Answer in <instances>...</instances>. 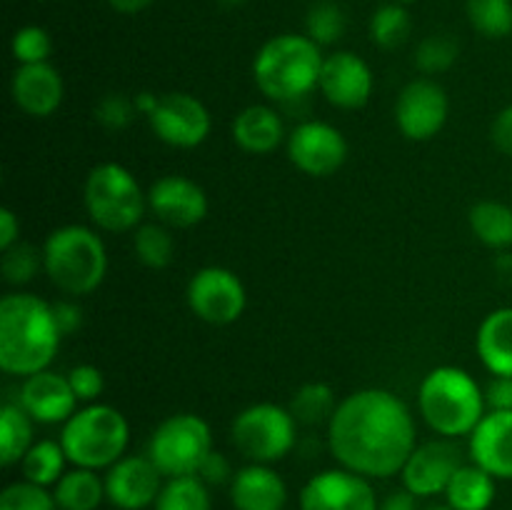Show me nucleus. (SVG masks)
<instances>
[{"mask_svg": "<svg viewBox=\"0 0 512 510\" xmlns=\"http://www.w3.org/2000/svg\"><path fill=\"white\" fill-rule=\"evenodd\" d=\"M408 405L383 388H363L340 400L328 423V448L340 468L363 478H393L408 463L415 443Z\"/></svg>", "mask_w": 512, "mask_h": 510, "instance_id": "f257e3e1", "label": "nucleus"}, {"mask_svg": "<svg viewBox=\"0 0 512 510\" xmlns=\"http://www.w3.org/2000/svg\"><path fill=\"white\" fill-rule=\"evenodd\" d=\"M53 303L33 293H8L0 300V368L8 375L48 370L60 348Z\"/></svg>", "mask_w": 512, "mask_h": 510, "instance_id": "f03ea898", "label": "nucleus"}, {"mask_svg": "<svg viewBox=\"0 0 512 510\" xmlns=\"http://www.w3.org/2000/svg\"><path fill=\"white\" fill-rule=\"evenodd\" d=\"M323 60L320 45L308 35H275L255 55V85L273 103H293L318 88Z\"/></svg>", "mask_w": 512, "mask_h": 510, "instance_id": "7ed1b4c3", "label": "nucleus"}, {"mask_svg": "<svg viewBox=\"0 0 512 510\" xmlns=\"http://www.w3.org/2000/svg\"><path fill=\"white\" fill-rule=\"evenodd\" d=\"M418 408L430 430L443 438L470 435L488 413L485 390L468 370L455 365H440L425 375L418 390Z\"/></svg>", "mask_w": 512, "mask_h": 510, "instance_id": "20e7f679", "label": "nucleus"}, {"mask_svg": "<svg viewBox=\"0 0 512 510\" xmlns=\"http://www.w3.org/2000/svg\"><path fill=\"white\" fill-rule=\"evenodd\" d=\"M43 270L65 295H90L108 273V250L85 225H63L45 238Z\"/></svg>", "mask_w": 512, "mask_h": 510, "instance_id": "39448f33", "label": "nucleus"}, {"mask_svg": "<svg viewBox=\"0 0 512 510\" xmlns=\"http://www.w3.org/2000/svg\"><path fill=\"white\" fill-rule=\"evenodd\" d=\"M128 443V420L118 408L105 403H88L75 410L60 430V445L75 468L108 470L123 458Z\"/></svg>", "mask_w": 512, "mask_h": 510, "instance_id": "423d86ee", "label": "nucleus"}, {"mask_svg": "<svg viewBox=\"0 0 512 510\" xmlns=\"http://www.w3.org/2000/svg\"><path fill=\"white\" fill-rule=\"evenodd\" d=\"M85 210L105 233L135 230L143 220L148 195L138 178L120 163H100L85 178Z\"/></svg>", "mask_w": 512, "mask_h": 510, "instance_id": "0eeeda50", "label": "nucleus"}, {"mask_svg": "<svg viewBox=\"0 0 512 510\" xmlns=\"http://www.w3.org/2000/svg\"><path fill=\"white\" fill-rule=\"evenodd\" d=\"M235 450L248 463L273 465L283 460L298 443V420L290 408L275 403H255L240 410L230 425Z\"/></svg>", "mask_w": 512, "mask_h": 510, "instance_id": "6e6552de", "label": "nucleus"}, {"mask_svg": "<svg viewBox=\"0 0 512 510\" xmlns=\"http://www.w3.org/2000/svg\"><path fill=\"white\" fill-rule=\"evenodd\" d=\"M213 450V430L200 415L175 413L150 435L148 458L163 473V478H180L198 475L200 465Z\"/></svg>", "mask_w": 512, "mask_h": 510, "instance_id": "1a4fd4ad", "label": "nucleus"}, {"mask_svg": "<svg viewBox=\"0 0 512 510\" xmlns=\"http://www.w3.org/2000/svg\"><path fill=\"white\" fill-rule=\"evenodd\" d=\"M188 305L203 323L230 325L243 315L248 295L243 280L233 270L208 265L190 278Z\"/></svg>", "mask_w": 512, "mask_h": 510, "instance_id": "9d476101", "label": "nucleus"}, {"mask_svg": "<svg viewBox=\"0 0 512 510\" xmlns=\"http://www.w3.org/2000/svg\"><path fill=\"white\" fill-rule=\"evenodd\" d=\"M288 158L300 173L328 178L348 160V140L335 125L305 120L288 135Z\"/></svg>", "mask_w": 512, "mask_h": 510, "instance_id": "9b49d317", "label": "nucleus"}, {"mask_svg": "<svg viewBox=\"0 0 512 510\" xmlns=\"http://www.w3.org/2000/svg\"><path fill=\"white\" fill-rule=\"evenodd\" d=\"M155 138L170 148H198L213 128L208 108L190 93L160 95L158 108L148 115Z\"/></svg>", "mask_w": 512, "mask_h": 510, "instance_id": "f8f14e48", "label": "nucleus"}, {"mask_svg": "<svg viewBox=\"0 0 512 510\" xmlns=\"http://www.w3.org/2000/svg\"><path fill=\"white\" fill-rule=\"evenodd\" d=\"M380 500L370 478L345 468L315 473L300 490V510H378Z\"/></svg>", "mask_w": 512, "mask_h": 510, "instance_id": "ddd939ff", "label": "nucleus"}, {"mask_svg": "<svg viewBox=\"0 0 512 510\" xmlns=\"http://www.w3.org/2000/svg\"><path fill=\"white\" fill-rule=\"evenodd\" d=\"M450 103L445 88L430 78H415L400 90L395 123L408 140H430L448 123Z\"/></svg>", "mask_w": 512, "mask_h": 510, "instance_id": "4468645a", "label": "nucleus"}, {"mask_svg": "<svg viewBox=\"0 0 512 510\" xmlns=\"http://www.w3.org/2000/svg\"><path fill=\"white\" fill-rule=\"evenodd\" d=\"M463 465V453L453 440H428L410 453L408 463L400 470L403 488L420 500L445 495L450 480Z\"/></svg>", "mask_w": 512, "mask_h": 510, "instance_id": "2eb2a0df", "label": "nucleus"}, {"mask_svg": "<svg viewBox=\"0 0 512 510\" xmlns=\"http://www.w3.org/2000/svg\"><path fill=\"white\" fill-rule=\"evenodd\" d=\"M103 478L108 503L118 510L153 508L165 483L163 473L148 455H123Z\"/></svg>", "mask_w": 512, "mask_h": 510, "instance_id": "dca6fc26", "label": "nucleus"}, {"mask_svg": "<svg viewBox=\"0 0 512 510\" xmlns=\"http://www.w3.org/2000/svg\"><path fill=\"white\" fill-rule=\"evenodd\" d=\"M148 208L168 228H193L208 215V195L195 180L170 173L150 185Z\"/></svg>", "mask_w": 512, "mask_h": 510, "instance_id": "f3484780", "label": "nucleus"}, {"mask_svg": "<svg viewBox=\"0 0 512 510\" xmlns=\"http://www.w3.org/2000/svg\"><path fill=\"white\" fill-rule=\"evenodd\" d=\"M318 88L335 108L358 110L373 95V70L358 53L338 50L323 60Z\"/></svg>", "mask_w": 512, "mask_h": 510, "instance_id": "a211bd4d", "label": "nucleus"}, {"mask_svg": "<svg viewBox=\"0 0 512 510\" xmlns=\"http://www.w3.org/2000/svg\"><path fill=\"white\" fill-rule=\"evenodd\" d=\"M80 400L70 388L68 375L40 370L23 378L18 405L40 425L65 423L78 410Z\"/></svg>", "mask_w": 512, "mask_h": 510, "instance_id": "6ab92c4d", "label": "nucleus"}, {"mask_svg": "<svg viewBox=\"0 0 512 510\" xmlns=\"http://www.w3.org/2000/svg\"><path fill=\"white\" fill-rule=\"evenodd\" d=\"M468 453L495 480H512V410H488L470 433Z\"/></svg>", "mask_w": 512, "mask_h": 510, "instance_id": "aec40b11", "label": "nucleus"}, {"mask_svg": "<svg viewBox=\"0 0 512 510\" xmlns=\"http://www.w3.org/2000/svg\"><path fill=\"white\" fill-rule=\"evenodd\" d=\"M13 103L30 118H48L60 108L65 95L63 78L50 63L18 65L10 80Z\"/></svg>", "mask_w": 512, "mask_h": 510, "instance_id": "412c9836", "label": "nucleus"}, {"mask_svg": "<svg viewBox=\"0 0 512 510\" xmlns=\"http://www.w3.org/2000/svg\"><path fill=\"white\" fill-rule=\"evenodd\" d=\"M230 503L235 510H285L288 485L270 465L248 463L230 480Z\"/></svg>", "mask_w": 512, "mask_h": 510, "instance_id": "4be33fe9", "label": "nucleus"}, {"mask_svg": "<svg viewBox=\"0 0 512 510\" xmlns=\"http://www.w3.org/2000/svg\"><path fill=\"white\" fill-rule=\"evenodd\" d=\"M233 140L240 150L250 155H268L278 150L285 140L283 118L270 105H248L233 120Z\"/></svg>", "mask_w": 512, "mask_h": 510, "instance_id": "5701e85b", "label": "nucleus"}, {"mask_svg": "<svg viewBox=\"0 0 512 510\" xmlns=\"http://www.w3.org/2000/svg\"><path fill=\"white\" fill-rule=\"evenodd\" d=\"M475 348L490 375L512 378V308H498L485 315Z\"/></svg>", "mask_w": 512, "mask_h": 510, "instance_id": "b1692460", "label": "nucleus"}, {"mask_svg": "<svg viewBox=\"0 0 512 510\" xmlns=\"http://www.w3.org/2000/svg\"><path fill=\"white\" fill-rule=\"evenodd\" d=\"M498 495V480L480 465H460L445 490V503L453 510H490Z\"/></svg>", "mask_w": 512, "mask_h": 510, "instance_id": "393cba45", "label": "nucleus"}, {"mask_svg": "<svg viewBox=\"0 0 512 510\" xmlns=\"http://www.w3.org/2000/svg\"><path fill=\"white\" fill-rule=\"evenodd\" d=\"M50 490L58 510H98L108 500L105 478H100L98 470L75 468V465L73 470H65L63 478Z\"/></svg>", "mask_w": 512, "mask_h": 510, "instance_id": "a878e982", "label": "nucleus"}, {"mask_svg": "<svg viewBox=\"0 0 512 510\" xmlns=\"http://www.w3.org/2000/svg\"><path fill=\"white\" fill-rule=\"evenodd\" d=\"M33 423L35 420L18 403H5L0 408V463L5 468L20 465L33 448Z\"/></svg>", "mask_w": 512, "mask_h": 510, "instance_id": "bb28decb", "label": "nucleus"}, {"mask_svg": "<svg viewBox=\"0 0 512 510\" xmlns=\"http://www.w3.org/2000/svg\"><path fill=\"white\" fill-rule=\"evenodd\" d=\"M470 230L483 245L505 250L512 245V208L500 200H480L470 208Z\"/></svg>", "mask_w": 512, "mask_h": 510, "instance_id": "cd10ccee", "label": "nucleus"}, {"mask_svg": "<svg viewBox=\"0 0 512 510\" xmlns=\"http://www.w3.org/2000/svg\"><path fill=\"white\" fill-rule=\"evenodd\" d=\"M68 455H65L60 440H35L33 448L25 453L20 460V470H23V480H30L43 488H53L60 478L65 475V465H68Z\"/></svg>", "mask_w": 512, "mask_h": 510, "instance_id": "c85d7f7f", "label": "nucleus"}, {"mask_svg": "<svg viewBox=\"0 0 512 510\" xmlns=\"http://www.w3.org/2000/svg\"><path fill=\"white\" fill-rule=\"evenodd\" d=\"M153 510H213V498L198 475H180L165 478Z\"/></svg>", "mask_w": 512, "mask_h": 510, "instance_id": "c756f323", "label": "nucleus"}, {"mask_svg": "<svg viewBox=\"0 0 512 510\" xmlns=\"http://www.w3.org/2000/svg\"><path fill=\"white\" fill-rule=\"evenodd\" d=\"M133 250L140 263L153 270H160L173 263L175 240L170 235L168 225L143 223L133 233Z\"/></svg>", "mask_w": 512, "mask_h": 510, "instance_id": "7c9ffc66", "label": "nucleus"}, {"mask_svg": "<svg viewBox=\"0 0 512 510\" xmlns=\"http://www.w3.org/2000/svg\"><path fill=\"white\" fill-rule=\"evenodd\" d=\"M335 408V393L325 383H305L290 400V413L300 425H323L330 423Z\"/></svg>", "mask_w": 512, "mask_h": 510, "instance_id": "2f4dec72", "label": "nucleus"}, {"mask_svg": "<svg viewBox=\"0 0 512 510\" xmlns=\"http://www.w3.org/2000/svg\"><path fill=\"white\" fill-rule=\"evenodd\" d=\"M473 28L485 38H508L512 33V0H465Z\"/></svg>", "mask_w": 512, "mask_h": 510, "instance_id": "473e14b6", "label": "nucleus"}, {"mask_svg": "<svg viewBox=\"0 0 512 510\" xmlns=\"http://www.w3.org/2000/svg\"><path fill=\"white\" fill-rule=\"evenodd\" d=\"M370 35H373V43L385 50L403 45L410 35V15L403 3L380 5L370 18Z\"/></svg>", "mask_w": 512, "mask_h": 510, "instance_id": "72a5a7b5", "label": "nucleus"}, {"mask_svg": "<svg viewBox=\"0 0 512 510\" xmlns=\"http://www.w3.org/2000/svg\"><path fill=\"white\" fill-rule=\"evenodd\" d=\"M345 13L335 0H318L313 8L308 10L305 18V28H308V38L315 40L318 45H333L343 38L345 33Z\"/></svg>", "mask_w": 512, "mask_h": 510, "instance_id": "f704fd0d", "label": "nucleus"}, {"mask_svg": "<svg viewBox=\"0 0 512 510\" xmlns=\"http://www.w3.org/2000/svg\"><path fill=\"white\" fill-rule=\"evenodd\" d=\"M0 510H58L53 490L30 480H15L0 493Z\"/></svg>", "mask_w": 512, "mask_h": 510, "instance_id": "c9c22d12", "label": "nucleus"}, {"mask_svg": "<svg viewBox=\"0 0 512 510\" xmlns=\"http://www.w3.org/2000/svg\"><path fill=\"white\" fill-rule=\"evenodd\" d=\"M455 60H458V43H455V38L443 33L428 35L415 50V65L425 75L445 73V70L453 68Z\"/></svg>", "mask_w": 512, "mask_h": 510, "instance_id": "e433bc0d", "label": "nucleus"}, {"mask_svg": "<svg viewBox=\"0 0 512 510\" xmlns=\"http://www.w3.org/2000/svg\"><path fill=\"white\" fill-rule=\"evenodd\" d=\"M0 268H3L5 280L10 285L30 283L35 278V273L43 268V250L18 240L13 248L3 250V263H0Z\"/></svg>", "mask_w": 512, "mask_h": 510, "instance_id": "4c0bfd02", "label": "nucleus"}, {"mask_svg": "<svg viewBox=\"0 0 512 510\" xmlns=\"http://www.w3.org/2000/svg\"><path fill=\"white\" fill-rule=\"evenodd\" d=\"M10 50L20 65L48 63L50 53H53V40H50L48 30L40 28V25H25L13 35Z\"/></svg>", "mask_w": 512, "mask_h": 510, "instance_id": "58836bf2", "label": "nucleus"}, {"mask_svg": "<svg viewBox=\"0 0 512 510\" xmlns=\"http://www.w3.org/2000/svg\"><path fill=\"white\" fill-rule=\"evenodd\" d=\"M135 115H138L135 98H128L123 93H108L95 105V120L108 130L128 128L135 120Z\"/></svg>", "mask_w": 512, "mask_h": 510, "instance_id": "ea45409f", "label": "nucleus"}, {"mask_svg": "<svg viewBox=\"0 0 512 510\" xmlns=\"http://www.w3.org/2000/svg\"><path fill=\"white\" fill-rule=\"evenodd\" d=\"M68 380H70V388H73L75 398H78L80 403H95L105 388L103 370L95 368V365H90V363L75 365V368L68 373Z\"/></svg>", "mask_w": 512, "mask_h": 510, "instance_id": "a19ab883", "label": "nucleus"}, {"mask_svg": "<svg viewBox=\"0 0 512 510\" xmlns=\"http://www.w3.org/2000/svg\"><path fill=\"white\" fill-rule=\"evenodd\" d=\"M233 475H235L233 465H230V460L225 458L223 453H218V450H213L198 470V478L203 480L208 488H215V485H230Z\"/></svg>", "mask_w": 512, "mask_h": 510, "instance_id": "79ce46f5", "label": "nucleus"}, {"mask_svg": "<svg viewBox=\"0 0 512 510\" xmlns=\"http://www.w3.org/2000/svg\"><path fill=\"white\" fill-rule=\"evenodd\" d=\"M485 403L490 410H512V378L493 375V380L485 388Z\"/></svg>", "mask_w": 512, "mask_h": 510, "instance_id": "37998d69", "label": "nucleus"}, {"mask_svg": "<svg viewBox=\"0 0 512 510\" xmlns=\"http://www.w3.org/2000/svg\"><path fill=\"white\" fill-rule=\"evenodd\" d=\"M490 140L500 153L512 155V103L495 115L493 125H490Z\"/></svg>", "mask_w": 512, "mask_h": 510, "instance_id": "c03bdc74", "label": "nucleus"}, {"mask_svg": "<svg viewBox=\"0 0 512 510\" xmlns=\"http://www.w3.org/2000/svg\"><path fill=\"white\" fill-rule=\"evenodd\" d=\"M53 313L63 335H73L75 330L83 325V310L75 303H70V300H58V303H53Z\"/></svg>", "mask_w": 512, "mask_h": 510, "instance_id": "a18cd8bd", "label": "nucleus"}, {"mask_svg": "<svg viewBox=\"0 0 512 510\" xmlns=\"http://www.w3.org/2000/svg\"><path fill=\"white\" fill-rule=\"evenodd\" d=\"M18 240H20L18 215H15L10 208H3L0 210V250L13 248Z\"/></svg>", "mask_w": 512, "mask_h": 510, "instance_id": "49530a36", "label": "nucleus"}, {"mask_svg": "<svg viewBox=\"0 0 512 510\" xmlns=\"http://www.w3.org/2000/svg\"><path fill=\"white\" fill-rule=\"evenodd\" d=\"M418 495H413L410 490L400 488V490H393V493L385 495L383 500H380V508L378 510H423L418 505Z\"/></svg>", "mask_w": 512, "mask_h": 510, "instance_id": "de8ad7c7", "label": "nucleus"}, {"mask_svg": "<svg viewBox=\"0 0 512 510\" xmlns=\"http://www.w3.org/2000/svg\"><path fill=\"white\" fill-rule=\"evenodd\" d=\"M108 3H110V8L118 10V13L135 15V13H140V10L148 8L153 0H108Z\"/></svg>", "mask_w": 512, "mask_h": 510, "instance_id": "09e8293b", "label": "nucleus"}, {"mask_svg": "<svg viewBox=\"0 0 512 510\" xmlns=\"http://www.w3.org/2000/svg\"><path fill=\"white\" fill-rule=\"evenodd\" d=\"M158 100L160 95L155 93H138L135 95V108H138V113H143L145 118H148V115L158 108Z\"/></svg>", "mask_w": 512, "mask_h": 510, "instance_id": "8fccbe9b", "label": "nucleus"}, {"mask_svg": "<svg viewBox=\"0 0 512 510\" xmlns=\"http://www.w3.org/2000/svg\"><path fill=\"white\" fill-rule=\"evenodd\" d=\"M423 510H453V508H450L448 503H430V505H425Z\"/></svg>", "mask_w": 512, "mask_h": 510, "instance_id": "3c124183", "label": "nucleus"}, {"mask_svg": "<svg viewBox=\"0 0 512 510\" xmlns=\"http://www.w3.org/2000/svg\"><path fill=\"white\" fill-rule=\"evenodd\" d=\"M220 5H225V8H238V5H243L245 0H218Z\"/></svg>", "mask_w": 512, "mask_h": 510, "instance_id": "603ef678", "label": "nucleus"}, {"mask_svg": "<svg viewBox=\"0 0 512 510\" xmlns=\"http://www.w3.org/2000/svg\"><path fill=\"white\" fill-rule=\"evenodd\" d=\"M393 3H410V0H393Z\"/></svg>", "mask_w": 512, "mask_h": 510, "instance_id": "864d4df0", "label": "nucleus"}]
</instances>
